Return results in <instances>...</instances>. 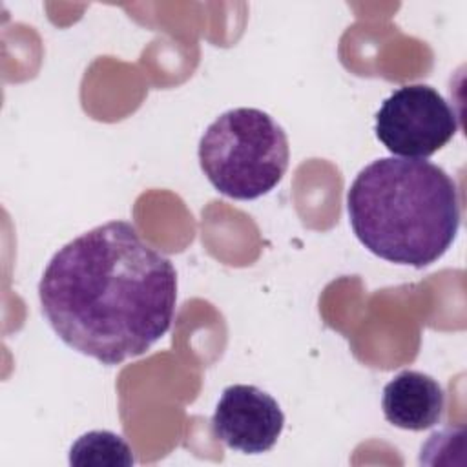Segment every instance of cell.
<instances>
[{
  "mask_svg": "<svg viewBox=\"0 0 467 467\" xmlns=\"http://www.w3.org/2000/svg\"><path fill=\"white\" fill-rule=\"evenodd\" d=\"M376 137L394 155L427 159L458 131L451 104L427 84H409L387 97L376 113Z\"/></svg>",
  "mask_w": 467,
  "mask_h": 467,
  "instance_id": "cell-4",
  "label": "cell"
},
{
  "mask_svg": "<svg viewBox=\"0 0 467 467\" xmlns=\"http://www.w3.org/2000/svg\"><path fill=\"white\" fill-rule=\"evenodd\" d=\"M285 427L279 403L255 385H230L223 390L213 416L212 432L228 449L244 454L270 451Z\"/></svg>",
  "mask_w": 467,
  "mask_h": 467,
  "instance_id": "cell-5",
  "label": "cell"
},
{
  "mask_svg": "<svg viewBox=\"0 0 467 467\" xmlns=\"http://www.w3.org/2000/svg\"><path fill=\"white\" fill-rule=\"evenodd\" d=\"M38 299L55 334L102 365L142 356L171 327L177 272L126 221L99 224L47 263Z\"/></svg>",
  "mask_w": 467,
  "mask_h": 467,
  "instance_id": "cell-1",
  "label": "cell"
},
{
  "mask_svg": "<svg viewBox=\"0 0 467 467\" xmlns=\"http://www.w3.org/2000/svg\"><path fill=\"white\" fill-rule=\"evenodd\" d=\"M197 155L202 173L219 193L252 201L281 182L290 146L285 130L266 111L235 108L206 128Z\"/></svg>",
  "mask_w": 467,
  "mask_h": 467,
  "instance_id": "cell-3",
  "label": "cell"
},
{
  "mask_svg": "<svg viewBox=\"0 0 467 467\" xmlns=\"http://www.w3.org/2000/svg\"><path fill=\"white\" fill-rule=\"evenodd\" d=\"M383 416L405 431H425L440 423L445 410V392L429 374L401 370L383 389Z\"/></svg>",
  "mask_w": 467,
  "mask_h": 467,
  "instance_id": "cell-6",
  "label": "cell"
},
{
  "mask_svg": "<svg viewBox=\"0 0 467 467\" xmlns=\"http://www.w3.org/2000/svg\"><path fill=\"white\" fill-rule=\"evenodd\" d=\"M347 212L368 252L414 268L436 263L462 223L456 182L425 159L383 157L367 164L347 192Z\"/></svg>",
  "mask_w": 467,
  "mask_h": 467,
  "instance_id": "cell-2",
  "label": "cell"
},
{
  "mask_svg": "<svg viewBox=\"0 0 467 467\" xmlns=\"http://www.w3.org/2000/svg\"><path fill=\"white\" fill-rule=\"evenodd\" d=\"M133 462V452L126 440L111 431L86 432L69 449L71 465L130 467Z\"/></svg>",
  "mask_w": 467,
  "mask_h": 467,
  "instance_id": "cell-7",
  "label": "cell"
}]
</instances>
